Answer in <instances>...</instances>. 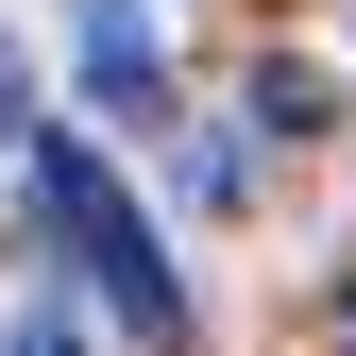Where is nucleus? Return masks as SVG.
Masks as SVG:
<instances>
[{
	"label": "nucleus",
	"instance_id": "nucleus-5",
	"mask_svg": "<svg viewBox=\"0 0 356 356\" xmlns=\"http://www.w3.org/2000/svg\"><path fill=\"white\" fill-rule=\"evenodd\" d=\"M0 153H17V51H0Z\"/></svg>",
	"mask_w": 356,
	"mask_h": 356
},
{
	"label": "nucleus",
	"instance_id": "nucleus-3",
	"mask_svg": "<svg viewBox=\"0 0 356 356\" xmlns=\"http://www.w3.org/2000/svg\"><path fill=\"white\" fill-rule=\"evenodd\" d=\"M254 119H272V136H339V119H323V68H305V51H272V68H254Z\"/></svg>",
	"mask_w": 356,
	"mask_h": 356
},
{
	"label": "nucleus",
	"instance_id": "nucleus-1",
	"mask_svg": "<svg viewBox=\"0 0 356 356\" xmlns=\"http://www.w3.org/2000/svg\"><path fill=\"white\" fill-rule=\"evenodd\" d=\"M34 204H51V238L85 254V289L136 323V356H187V339H204V305L170 289V238L136 220V187H119V170L85 153V136H51V153H34Z\"/></svg>",
	"mask_w": 356,
	"mask_h": 356
},
{
	"label": "nucleus",
	"instance_id": "nucleus-4",
	"mask_svg": "<svg viewBox=\"0 0 356 356\" xmlns=\"http://www.w3.org/2000/svg\"><path fill=\"white\" fill-rule=\"evenodd\" d=\"M17 356H85V339H68V305H17Z\"/></svg>",
	"mask_w": 356,
	"mask_h": 356
},
{
	"label": "nucleus",
	"instance_id": "nucleus-2",
	"mask_svg": "<svg viewBox=\"0 0 356 356\" xmlns=\"http://www.w3.org/2000/svg\"><path fill=\"white\" fill-rule=\"evenodd\" d=\"M68 68H85V102H102L119 136H187V119H170V68H153V17H136V0H68Z\"/></svg>",
	"mask_w": 356,
	"mask_h": 356
}]
</instances>
